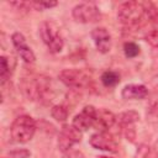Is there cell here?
I'll list each match as a JSON object with an SVG mask.
<instances>
[{"label":"cell","instance_id":"cell-13","mask_svg":"<svg viewBox=\"0 0 158 158\" xmlns=\"http://www.w3.org/2000/svg\"><path fill=\"white\" fill-rule=\"evenodd\" d=\"M121 96L125 100H138L148 96V89L143 84H127L121 91Z\"/></svg>","mask_w":158,"mask_h":158},{"label":"cell","instance_id":"cell-22","mask_svg":"<svg viewBox=\"0 0 158 158\" xmlns=\"http://www.w3.org/2000/svg\"><path fill=\"white\" fill-rule=\"evenodd\" d=\"M146 41L152 47H158V30H152L146 35Z\"/></svg>","mask_w":158,"mask_h":158},{"label":"cell","instance_id":"cell-2","mask_svg":"<svg viewBox=\"0 0 158 158\" xmlns=\"http://www.w3.org/2000/svg\"><path fill=\"white\" fill-rule=\"evenodd\" d=\"M20 88L23 95L31 101H44L53 98L52 80L47 75L25 77L20 81Z\"/></svg>","mask_w":158,"mask_h":158},{"label":"cell","instance_id":"cell-7","mask_svg":"<svg viewBox=\"0 0 158 158\" xmlns=\"http://www.w3.org/2000/svg\"><path fill=\"white\" fill-rule=\"evenodd\" d=\"M81 141V132L77 130L73 125H64L58 136V148L60 152L65 153L72 149V147Z\"/></svg>","mask_w":158,"mask_h":158},{"label":"cell","instance_id":"cell-26","mask_svg":"<svg viewBox=\"0 0 158 158\" xmlns=\"http://www.w3.org/2000/svg\"><path fill=\"white\" fill-rule=\"evenodd\" d=\"M98 158H114V157H107V156H100V157H98Z\"/></svg>","mask_w":158,"mask_h":158},{"label":"cell","instance_id":"cell-17","mask_svg":"<svg viewBox=\"0 0 158 158\" xmlns=\"http://www.w3.org/2000/svg\"><path fill=\"white\" fill-rule=\"evenodd\" d=\"M0 63H1V67H0V78H1V83L4 84L6 80L10 79L11 73H12V69H11L10 63H9V59L5 56H1Z\"/></svg>","mask_w":158,"mask_h":158},{"label":"cell","instance_id":"cell-10","mask_svg":"<svg viewBox=\"0 0 158 158\" xmlns=\"http://www.w3.org/2000/svg\"><path fill=\"white\" fill-rule=\"evenodd\" d=\"M11 42L16 49V52L19 53V56L26 62V63H33L36 57H35V53L31 49V47L27 44L26 42V38L22 33L20 32H15L12 33L11 36Z\"/></svg>","mask_w":158,"mask_h":158},{"label":"cell","instance_id":"cell-20","mask_svg":"<svg viewBox=\"0 0 158 158\" xmlns=\"http://www.w3.org/2000/svg\"><path fill=\"white\" fill-rule=\"evenodd\" d=\"M135 158H156V154L147 144H141L136 151Z\"/></svg>","mask_w":158,"mask_h":158},{"label":"cell","instance_id":"cell-15","mask_svg":"<svg viewBox=\"0 0 158 158\" xmlns=\"http://www.w3.org/2000/svg\"><path fill=\"white\" fill-rule=\"evenodd\" d=\"M148 115L153 118H158V86H156L148 98V105H147Z\"/></svg>","mask_w":158,"mask_h":158},{"label":"cell","instance_id":"cell-8","mask_svg":"<svg viewBox=\"0 0 158 158\" xmlns=\"http://www.w3.org/2000/svg\"><path fill=\"white\" fill-rule=\"evenodd\" d=\"M89 142H90L91 147H94L95 149L111 152V153H116L118 151V144H117L116 139L107 131L106 132H96V133L91 135Z\"/></svg>","mask_w":158,"mask_h":158},{"label":"cell","instance_id":"cell-3","mask_svg":"<svg viewBox=\"0 0 158 158\" xmlns=\"http://www.w3.org/2000/svg\"><path fill=\"white\" fill-rule=\"evenodd\" d=\"M36 132V122L28 115L17 116L10 127L11 138L16 143H27L30 142Z\"/></svg>","mask_w":158,"mask_h":158},{"label":"cell","instance_id":"cell-5","mask_svg":"<svg viewBox=\"0 0 158 158\" xmlns=\"http://www.w3.org/2000/svg\"><path fill=\"white\" fill-rule=\"evenodd\" d=\"M58 77L64 85L73 89H85L91 84L90 75L81 69H64L59 73Z\"/></svg>","mask_w":158,"mask_h":158},{"label":"cell","instance_id":"cell-1","mask_svg":"<svg viewBox=\"0 0 158 158\" xmlns=\"http://www.w3.org/2000/svg\"><path fill=\"white\" fill-rule=\"evenodd\" d=\"M117 20L128 27H138L149 20H158V10L152 2L125 1L118 6Z\"/></svg>","mask_w":158,"mask_h":158},{"label":"cell","instance_id":"cell-19","mask_svg":"<svg viewBox=\"0 0 158 158\" xmlns=\"http://www.w3.org/2000/svg\"><path fill=\"white\" fill-rule=\"evenodd\" d=\"M123 52L127 58H135L139 53V47L135 42H126L123 44Z\"/></svg>","mask_w":158,"mask_h":158},{"label":"cell","instance_id":"cell-25","mask_svg":"<svg viewBox=\"0 0 158 158\" xmlns=\"http://www.w3.org/2000/svg\"><path fill=\"white\" fill-rule=\"evenodd\" d=\"M153 152H154V154L158 157V139L154 142V146H153Z\"/></svg>","mask_w":158,"mask_h":158},{"label":"cell","instance_id":"cell-24","mask_svg":"<svg viewBox=\"0 0 158 158\" xmlns=\"http://www.w3.org/2000/svg\"><path fill=\"white\" fill-rule=\"evenodd\" d=\"M63 158H85V156L83 154V152L77 151V149H70L68 152L64 153Z\"/></svg>","mask_w":158,"mask_h":158},{"label":"cell","instance_id":"cell-6","mask_svg":"<svg viewBox=\"0 0 158 158\" xmlns=\"http://www.w3.org/2000/svg\"><path fill=\"white\" fill-rule=\"evenodd\" d=\"M72 15L73 19L80 23L96 22L101 16L99 7L93 2H81L75 5L72 10Z\"/></svg>","mask_w":158,"mask_h":158},{"label":"cell","instance_id":"cell-12","mask_svg":"<svg viewBox=\"0 0 158 158\" xmlns=\"http://www.w3.org/2000/svg\"><path fill=\"white\" fill-rule=\"evenodd\" d=\"M116 122V115H114L111 111L106 109L98 110L96 120L94 122V127L99 130V132H106L109 128H111Z\"/></svg>","mask_w":158,"mask_h":158},{"label":"cell","instance_id":"cell-23","mask_svg":"<svg viewBox=\"0 0 158 158\" xmlns=\"http://www.w3.org/2000/svg\"><path fill=\"white\" fill-rule=\"evenodd\" d=\"M31 156L30 151L25 149V148H21V149H15L12 152H10V157L12 158H28Z\"/></svg>","mask_w":158,"mask_h":158},{"label":"cell","instance_id":"cell-16","mask_svg":"<svg viewBox=\"0 0 158 158\" xmlns=\"http://www.w3.org/2000/svg\"><path fill=\"white\" fill-rule=\"evenodd\" d=\"M51 115H52V117H53L56 121H58V122H64V121L68 118V110H67V107H65L64 105L58 104V105L52 106V109H51Z\"/></svg>","mask_w":158,"mask_h":158},{"label":"cell","instance_id":"cell-9","mask_svg":"<svg viewBox=\"0 0 158 158\" xmlns=\"http://www.w3.org/2000/svg\"><path fill=\"white\" fill-rule=\"evenodd\" d=\"M96 114H98V110H96L94 106L88 105V106H85L78 115L74 116L72 125H73L77 130H79L80 132L86 131V130H89L91 126H94V122H95V120H96Z\"/></svg>","mask_w":158,"mask_h":158},{"label":"cell","instance_id":"cell-4","mask_svg":"<svg viewBox=\"0 0 158 158\" xmlns=\"http://www.w3.org/2000/svg\"><path fill=\"white\" fill-rule=\"evenodd\" d=\"M40 36L43 43L52 53H59L64 47V40L60 33L59 27L51 21H44L40 25L38 28Z\"/></svg>","mask_w":158,"mask_h":158},{"label":"cell","instance_id":"cell-11","mask_svg":"<svg viewBox=\"0 0 158 158\" xmlns=\"http://www.w3.org/2000/svg\"><path fill=\"white\" fill-rule=\"evenodd\" d=\"M91 38L100 53H107L111 49V35L105 27H96L91 31Z\"/></svg>","mask_w":158,"mask_h":158},{"label":"cell","instance_id":"cell-14","mask_svg":"<svg viewBox=\"0 0 158 158\" xmlns=\"http://www.w3.org/2000/svg\"><path fill=\"white\" fill-rule=\"evenodd\" d=\"M139 120V115L135 110H128L123 111L118 115H116V122L126 131V137L128 136V131H133V125Z\"/></svg>","mask_w":158,"mask_h":158},{"label":"cell","instance_id":"cell-21","mask_svg":"<svg viewBox=\"0 0 158 158\" xmlns=\"http://www.w3.org/2000/svg\"><path fill=\"white\" fill-rule=\"evenodd\" d=\"M57 1H40V2H31V7H35L36 10H44L57 6Z\"/></svg>","mask_w":158,"mask_h":158},{"label":"cell","instance_id":"cell-18","mask_svg":"<svg viewBox=\"0 0 158 158\" xmlns=\"http://www.w3.org/2000/svg\"><path fill=\"white\" fill-rule=\"evenodd\" d=\"M101 81L105 86H115L120 81V75L116 72L106 70L101 75Z\"/></svg>","mask_w":158,"mask_h":158}]
</instances>
